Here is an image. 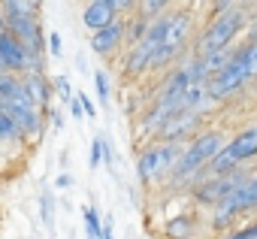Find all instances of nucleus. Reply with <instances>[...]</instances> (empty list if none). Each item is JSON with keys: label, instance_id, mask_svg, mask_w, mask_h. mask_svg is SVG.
<instances>
[{"label": "nucleus", "instance_id": "1", "mask_svg": "<svg viewBox=\"0 0 257 239\" xmlns=\"http://www.w3.org/2000/svg\"><path fill=\"white\" fill-rule=\"evenodd\" d=\"M251 22H254L251 7H248V4H233L227 13L212 16V19L206 22V28L194 37L191 55H194V58H206V55H218V52L236 49V46L245 40Z\"/></svg>", "mask_w": 257, "mask_h": 239}, {"label": "nucleus", "instance_id": "2", "mask_svg": "<svg viewBox=\"0 0 257 239\" xmlns=\"http://www.w3.org/2000/svg\"><path fill=\"white\" fill-rule=\"evenodd\" d=\"M227 146V134L221 128H203L191 143H185V152L179 158V164L173 167L170 179H167V188L170 191H182L188 179H194L197 173H203L209 167V161Z\"/></svg>", "mask_w": 257, "mask_h": 239}, {"label": "nucleus", "instance_id": "3", "mask_svg": "<svg viewBox=\"0 0 257 239\" xmlns=\"http://www.w3.org/2000/svg\"><path fill=\"white\" fill-rule=\"evenodd\" d=\"M194 7H173L170 16H167V31H164V43L161 49L155 52L152 64H149V73L152 76H161V73H170L173 64H179V55L194 46Z\"/></svg>", "mask_w": 257, "mask_h": 239}, {"label": "nucleus", "instance_id": "4", "mask_svg": "<svg viewBox=\"0 0 257 239\" xmlns=\"http://www.w3.org/2000/svg\"><path fill=\"white\" fill-rule=\"evenodd\" d=\"M182 152H185V143H149V146H143L137 152V176H140L143 188L167 185Z\"/></svg>", "mask_w": 257, "mask_h": 239}, {"label": "nucleus", "instance_id": "5", "mask_svg": "<svg viewBox=\"0 0 257 239\" xmlns=\"http://www.w3.org/2000/svg\"><path fill=\"white\" fill-rule=\"evenodd\" d=\"M248 43L242 40L239 46H236V52H233V61L218 73V76H212L209 79V100L218 106V103H224V100H230L233 94H239L251 79H254V73H251V64H248Z\"/></svg>", "mask_w": 257, "mask_h": 239}, {"label": "nucleus", "instance_id": "6", "mask_svg": "<svg viewBox=\"0 0 257 239\" xmlns=\"http://www.w3.org/2000/svg\"><path fill=\"white\" fill-rule=\"evenodd\" d=\"M4 10V7H0ZM4 22H7V31L31 52V55H40L46 58V34H43V22L40 16H19V13H7L4 10Z\"/></svg>", "mask_w": 257, "mask_h": 239}, {"label": "nucleus", "instance_id": "7", "mask_svg": "<svg viewBox=\"0 0 257 239\" xmlns=\"http://www.w3.org/2000/svg\"><path fill=\"white\" fill-rule=\"evenodd\" d=\"M124 40H127V22H124V19H118V22H112L109 28L94 31L88 43H91V52H94V55H100V58L112 61V58L124 49Z\"/></svg>", "mask_w": 257, "mask_h": 239}, {"label": "nucleus", "instance_id": "8", "mask_svg": "<svg viewBox=\"0 0 257 239\" xmlns=\"http://www.w3.org/2000/svg\"><path fill=\"white\" fill-rule=\"evenodd\" d=\"M121 13L115 7V0H91V4L82 7V25L94 34V31H103L109 28L112 22H118Z\"/></svg>", "mask_w": 257, "mask_h": 239}, {"label": "nucleus", "instance_id": "9", "mask_svg": "<svg viewBox=\"0 0 257 239\" xmlns=\"http://www.w3.org/2000/svg\"><path fill=\"white\" fill-rule=\"evenodd\" d=\"M22 82H25V91L34 100V106L46 115L52 109V100H55V82L46 73H28V76H22Z\"/></svg>", "mask_w": 257, "mask_h": 239}, {"label": "nucleus", "instance_id": "10", "mask_svg": "<svg viewBox=\"0 0 257 239\" xmlns=\"http://www.w3.org/2000/svg\"><path fill=\"white\" fill-rule=\"evenodd\" d=\"M227 149H230V155L239 164H257V122L242 128V131H236L227 140Z\"/></svg>", "mask_w": 257, "mask_h": 239}, {"label": "nucleus", "instance_id": "11", "mask_svg": "<svg viewBox=\"0 0 257 239\" xmlns=\"http://www.w3.org/2000/svg\"><path fill=\"white\" fill-rule=\"evenodd\" d=\"M197 230H200L197 212H194V209H191V212H179V215H173V218L164 224V239H194Z\"/></svg>", "mask_w": 257, "mask_h": 239}, {"label": "nucleus", "instance_id": "12", "mask_svg": "<svg viewBox=\"0 0 257 239\" xmlns=\"http://www.w3.org/2000/svg\"><path fill=\"white\" fill-rule=\"evenodd\" d=\"M28 140H25V134L16 128V122H13V118L4 112V109H0V146H25Z\"/></svg>", "mask_w": 257, "mask_h": 239}, {"label": "nucleus", "instance_id": "13", "mask_svg": "<svg viewBox=\"0 0 257 239\" xmlns=\"http://www.w3.org/2000/svg\"><path fill=\"white\" fill-rule=\"evenodd\" d=\"M173 7H176V4H170V0H140V4H137V13H140L146 22H158V19H164Z\"/></svg>", "mask_w": 257, "mask_h": 239}, {"label": "nucleus", "instance_id": "14", "mask_svg": "<svg viewBox=\"0 0 257 239\" xmlns=\"http://www.w3.org/2000/svg\"><path fill=\"white\" fill-rule=\"evenodd\" d=\"M82 221H85V239H103V218H100L97 206L85 203L82 206Z\"/></svg>", "mask_w": 257, "mask_h": 239}, {"label": "nucleus", "instance_id": "15", "mask_svg": "<svg viewBox=\"0 0 257 239\" xmlns=\"http://www.w3.org/2000/svg\"><path fill=\"white\" fill-rule=\"evenodd\" d=\"M112 82H109V73L106 70H94V91H97V97H100V106L103 109H109L112 106Z\"/></svg>", "mask_w": 257, "mask_h": 239}, {"label": "nucleus", "instance_id": "16", "mask_svg": "<svg viewBox=\"0 0 257 239\" xmlns=\"http://www.w3.org/2000/svg\"><path fill=\"white\" fill-rule=\"evenodd\" d=\"M4 7L7 13H19V16H40V4H34V0H4Z\"/></svg>", "mask_w": 257, "mask_h": 239}, {"label": "nucleus", "instance_id": "17", "mask_svg": "<svg viewBox=\"0 0 257 239\" xmlns=\"http://www.w3.org/2000/svg\"><path fill=\"white\" fill-rule=\"evenodd\" d=\"M218 239H257V218H251V221L233 227L230 233H224V236H218Z\"/></svg>", "mask_w": 257, "mask_h": 239}, {"label": "nucleus", "instance_id": "18", "mask_svg": "<svg viewBox=\"0 0 257 239\" xmlns=\"http://www.w3.org/2000/svg\"><path fill=\"white\" fill-rule=\"evenodd\" d=\"M52 82H55V97H61V100L70 106V103H73V97H76V94H73V85H70V79H67V76H55Z\"/></svg>", "mask_w": 257, "mask_h": 239}, {"label": "nucleus", "instance_id": "19", "mask_svg": "<svg viewBox=\"0 0 257 239\" xmlns=\"http://www.w3.org/2000/svg\"><path fill=\"white\" fill-rule=\"evenodd\" d=\"M52 212H55L52 194H49V188H43V191H40V215H43V224H46V227H49V224H52V218H55Z\"/></svg>", "mask_w": 257, "mask_h": 239}, {"label": "nucleus", "instance_id": "20", "mask_svg": "<svg viewBox=\"0 0 257 239\" xmlns=\"http://www.w3.org/2000/svg\"><path fill=\"white\" fill-rule=\"evenodd\" d=\"M103 164V140L100 137H94V143H91V155H88V167L91 170H97Z\"/></svg>", "mask_w": 257, "mask_h": 239}, {"label": "nucleus", "instance_id": "21", "mask_svg": "<svg viewBox=\"0 0 257 239\" xmlns=\"http://www.w3.org/2000/svg\"><path fill=\"white\" fill-rule=\"evenodd\" d=\"M46 43H49L52 58H64V40H61V34H58V31H52V34L46 37Z\"/></svg>", "mask_w": 257, "mask_h": 239}, {"label": "nucleus", "instance_id": "22", "mask_svg": "<svg viewBox=\"0 0 257 239\" xmlns=\"http://www.w3.org/2000/svg\"><path fill=\"white\" fill-rule=\"evenodd\" d=\"M76 97H79V103H82L85 115H88V118H97V106H94V100L88 97V91H76Z\"/></svg>", "mask_w": 257, "mask_h": 239}, {"label": "nucleus", "instance_id": "23", "mask_svg": "<svg viewBox=\"0 0 257 239\" xmlns=\"http://www.w3.org/2000/svg\"><path fill=\"white\" fill-rule=\"evenodd\" d=\"M103 140V164L109 167V173H112V167H115V161H118V155H115V149H112V143L106 140V137H100Z\"/></svg>", "mask_w": 257, "mask_h": 239}, {"label": "nucleus", "instance_id": "24", "mask_svg": "<svg viewBox=\"0 0 257 239\" xmlns=\"http://www.w3.org/2000/svg\"><path fill=\"white\" fill-rule=\"evenodd\" d=\"M46 118L52 122V128H55V131H64V112H61V109H55V106H52V109L46 112Z\"/></svg>", "mask_w": 257, "mask_h": 239}, {"label": "nucleus", "instance_id": "25", "mask_svg": "<svg viewBox=\"0 0 257 239\" xmlns=\"http://www.w3.org/2000/svg\"><path fill=\"white\" fill-rule=\"evenodd\" d=\"M55 188H58V191H70V188H73V176H70L67 170H61L58 179H55Z\"/></svg>", "mask_w": 257, "mask_h": 239}, {"label": "nucleus", "instance_id": "26", "mask_svg": "<svg viewBox=\"0 0 257 239\" xmlns=\"http://www.w3.org/2000/svg\"><path fill=\"white\" fill-rule=\"evenodd\" d=\"M245 43H248V40H245ZM245 55H248V64H251V73L257 76V43H248V52H245Z\"/></svg>", "mask_w": 257, "mask_h": 239}, {"label": "nucleus", "instance_id": "27", "mask_svg": "<svg viewBox=\"0 0 257 239\" xmlns=\"http://www.w3.org/2000/svg\"><path fill=\"white\" fill-rule=\"evenodd\" d=\"M70 115H73V118H85V109H82L79 97H73V103H70Z\"/></svg>", "mask_w": 257, "mask_h": 239}, {"label": "nucleus", "instance_id": "28", "mask_svg": "<svg viewBox=\"0 0 257 239\" xmlns=\"http://www.w3.org/2000/svg\"><path fill=\"white\" fill-rule=\"evenodd\" d=\"M103 239H115V236H112V218L103 221Z\"/></svg>", "mask_w": 257, "mask_h": 239}, {"label": "nucleus", "instance_id": "29", "mask_svg": "<svg viewBox=\"0 0 257 239\" xmlns=\"http://www.w3.org/2000/svg\"><path fill=\"white\" fill-rule=\"evenodd\" d=\"M7 31V22H4V10H0V34Z\"/></svg>", "mask_w": 257, "mask_h": 239}]
</instances>
